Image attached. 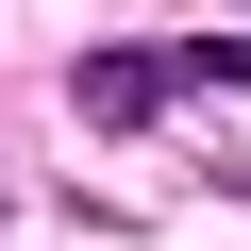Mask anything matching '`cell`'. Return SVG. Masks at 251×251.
Here are the masks:
<instances>
[{"label": "cell", "instance_id": "1", "mask_svg": "<svg viewBox=\"0 0 251 251\" xmlns=\"http://www.w3.org/2000/svg\"><path fill=\"white\" fill-rule=\"evenodd\" d=\"M100 134H151V117L184 100V50H84V84H67Z\"/></svg>", "mask_w": 251, "mask_h": 251}]
</instances>
